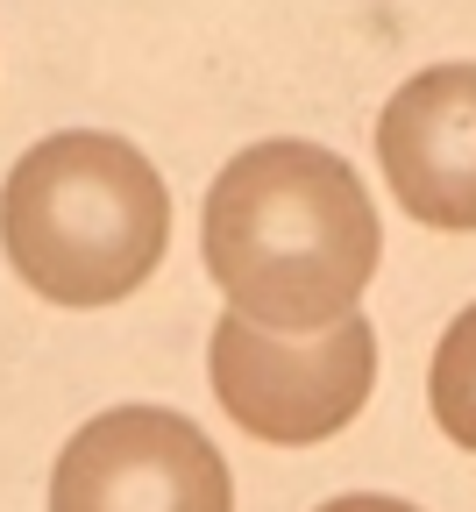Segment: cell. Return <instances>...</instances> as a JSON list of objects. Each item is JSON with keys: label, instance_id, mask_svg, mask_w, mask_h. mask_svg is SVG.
Segmentation results:
<instances>
[{"label": "cell", "instance_id": "obj_1", "mask_svg": "<svg viewBox=\"0 0 476 512\" xmlns=\"http://www.w3.org/2000/svg\"><path fill=\"white\" fill-rule=\"evenodd\" d=\"M199 249L228 313L278 335H320L342 328L377 278L384 228L349 157L270 136L221 164L199 214Z\"/></svg>", "mask_w": 476, "mask_h": 512}, {"label": "cell", "instance_id": "obj_2", "mask_svg": "<svg viewBox=\"0 0 476 512\" xmlns=\"http://www.w3.org/2000/svg\"><path fill=\"white\" fill-rule=\"evenodd\" d=\"M171 242L157 164L100 128H64L22 150L0 185V249L50 306H114L143 292Z\"/></svg>", "mask_w": 476, "mask_h": 512}, {"label": "cell", "instance_id": "obj_3", "mask_svg": "<svg viewBox=\"0 0 476 512\" xmlns=\"http://www.w3.org/2000/svg\"><path fill=\"white\" fill-rule=\"evenodd\" d=\"M207 377H214L221 413L249 441L313 448L370 406L377 335L363 313H349L342 328H320V335H278L242 313H221L207 335Z\"/></svg>", "mask_w": 476, "mask_h": 512}, {"label": "cell", "instance_id": "obj_4", "mask_svg": "<svg viewBox=\"0 0 476 512\" xmlns=\"http://www.w3.org/2000/svg\"><path fill=\"white\" fill-rule=\"evenodd\" d=\"M50 512H235V477L185 413L114 406L64 441Z\"/></svg>", "mask_w": 476, "mask_h": 512}, {"label": "cell", "instance_id": "obj_5", "mask_svg": "<svg viewBox=\"0 0 476 512\" xmlns=\"http://www.w3.org/2000/svg\"><path fill=\"white\" fill-rule=\"evenodd\" d=\"M377 164L420 228L476 235V64H434L391 93Z\"/></svg>", "mask_w": 476, "mask_h": 512}, {"label": "cell", "instance_id": "obj_6", "mask_svg": "<svg viewBox=\"0 0 476 512\" xmlns=\"http://www.w3.org/2000/svg\"><path fill=\"white\" fill-rule=\"evenodd\" d=\"M427 406H434V427L476 456V306H462L448 320L434 370H427Z\"/></svg>", "mask_w": 476, "mask_h": 512}, {"label": "cell", "instance_id": "obj_7", "mask_svg": "<svg viewBox=\"0 0 476 512\" xmlns=\"http://www.w3.org/2000/svg\"><path fill=\"white\" fill-rule=\"evenodd\" d=\"M320 512H420V505H405V498H384V491H349V498H327Z\"/></svg>", "mask_w": 476, "mask_h": 512}]
</instances>
